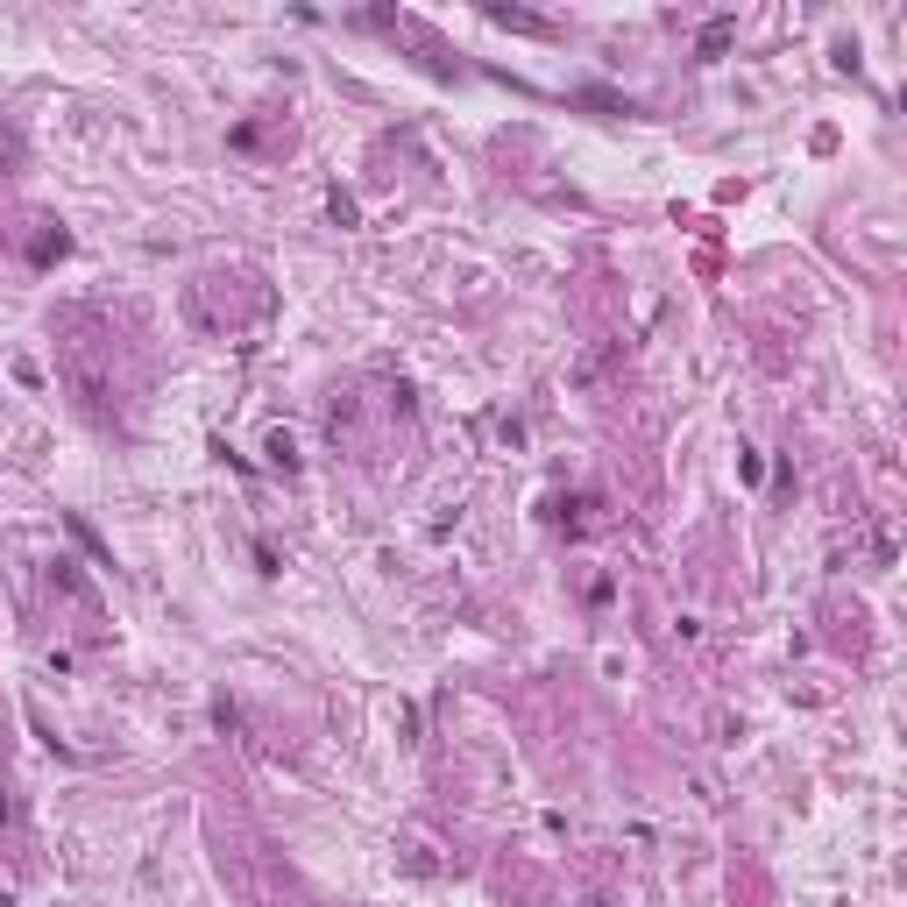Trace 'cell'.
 Instances as JSON below:
<instances>
[{
	"label": "cell",
	"instance_id": "obj_6",
	"mask_svg": "<svg viewBox=\"0 0 907 907\" xmlns=\"http://www.w3.org/2000/svg\"><path fill=\"white\" fill-rule=\"evenodd\" d=\"M596 907H603V900H596Z\"/></svg>",
	"mask_w": 907,
	"mask_h": 907
},
{
	"label": "cell",
	"instance_id": "obj_4",
	"mask_svg": "<svg viewBox=\"0 0 907 907\" xmlns=\"http://www.w3.org/2000/svg\"><path fill=\"white\" fill-rule=\"evenodd\" d=\"M277 468H298V447H291V433H270V447H263Z\"/></svg>",
	"mask_w": 907,
	"mask_h": 907
},
{
	"label": "cell",
	"instance_id": "obj_1",
	"mask_svg": "<svg viewBox=\"0 0 907 907\" xmlns=\"http://www.w3.org/2000/svg\"><path fill=\"white\" fill-rule=\"evenodd\" d=\"M64 376H71V390H78V397H86V411H93V419H114V383H107V369H100V355H93L86 341H78V348L64 355Z\"/></svg>",
	"mask_w": 907,
	"mask_h": 907
},
{
	"label": "cell",
	"instance_id": "obj_2",
	"mask_svg": "<svg viewBox=\"0 0 907 907\" xmlns=\"http://www.w3.org/2000/svg\"><path fill=\"white\" fill-rule=\"evenodd\" d=\"M50 582H57L64 596H78V603H93V582H86V574H78L71 560H57V567H50Z\"/></svg>",
	"mask_w": 907,
	"mask_h": 907
},
{
	"label": "cell",
	"instance_id": "obj_3",
	"mask_svg": "<svg viewBox=\"0 0 907 907\" xmlns=\"http://www.w3.org/2000/svg\"><path fill=\"white\" fill-rule=\"evenodd\" d=\"M730 29H737V22H730V15H716V22H709V29H702V57H716V50H723V43H730Z\"/></svg>",
	"mask_w": 907,
	"mask_h": 907
},
{
	"label": "cell",
	"instance_id": "obj_5",
	"mask_svg": "<svg viewBox=\"0 0 907 907\" xmlns=\"http://www.w3.org/2000/svg\"><path fill=\"white\" fill-rule=\"evenodd\" d=\"M0 822H8V801H0Z\"/></svg>",
	"mask_w": 907,
	"mask_h": 907
}]
</instances>
